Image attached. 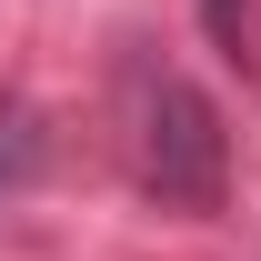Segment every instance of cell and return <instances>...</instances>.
<instances>
[{"label":"cell","mask_w":261,"mask_h":261,"mask_svg":"<svg viewBox=\"0 0 261 261\" xmlns=\"http://www.w3.org/2000/svg\"><path fill=\"white\" fill-rule=\"evenodd\" d=\"M10 130H20V111L0 100V181H10V161H20V141H10Z\"/></svg>","instance_id":"3957f363"},{"label":"cell","mask_w":261,"mask_h":261,"mask_svg":"<svg viewBox=\"0 0 261 261\" xmlns=\"http://www.w3.org/2000/svg\"><path fill=\"white\" fill-rule=\"evenodd\" d=\"M221 181H231V141H221L211 91L151 81V100H141V191L171 201V211H221Z\"/></svg>","instance_id":"6da1fadb"},{"label":"cell","mask_w":261,"mask_h":261,"mask_svg":"<svg viewBox=\"0 0 261 261\" xmlns=\"http://www.w3.org/2000/svg\"><path fill=\"white\" fill-rule=\"evenodd\" d=\"M201 20H211V40H241V0H201Z\"/></svg>","instance_id":"7a4b0ae2"}]
</instances>
